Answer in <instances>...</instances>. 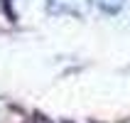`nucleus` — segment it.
<instances>
[{
  "instance_id": "1",
  "label": "nucleus",
  "mask_w": 130,
  "mask_h": 123,
  "mask_svg": "<svg viewBox=\"0 0 130 123\" xmlns=\"http://www.w3.org/2000/svg\"><path fill=\"white\" fill-rule=\"evenodd\" d=\"M47 7H49V12H57V15L84 17L91 10V0H47Z\"/></svg>"
},
{
  "instance_id": "2",
  "label": "nucleus",
  "mask_w": 130,
  "mask_h": 123,
  "mask_svg": "<svg viewBox=\"0 0 130 123\" xmlns=\"http://www.w3.org/2000/svg\"><path fill=\"white\" fill-rule=\"evenodd\" d=\"M98 5H101L106 12H118V10L125 5V0H98Z\"/></svg>"
}]
</instances>
